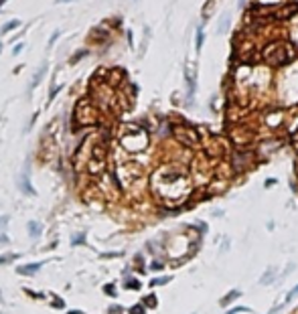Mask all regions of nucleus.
I'll return each mask as SVG.
<instances>
[{"label":"nucleus","mask_w":298,"mask_h":314,"mask_svg":"<svg viewBox=\"0 0 298 314\" xmlns=\"http://www.w3.org/2000/svg\"><path fill=\"white\" fill-rule=\"evenodd\" d=\"M41 268V264H32V266H22V268H18V272L20 274H32V272H36Z\"/></svg>","instance_id":"nucleus-10"},{"label":"nucleus","mask_w":298,"mask_h":314,"mask_svg":"<svg viewBox=\"0 0 298 314\" xmlns=\"http://www.w3.org/2000/svg\"><path fill=\"white\" fill-rule=\"evenodd\" d=\"M57 36H59V30H55V32L51 34V38H49V45H53V43L57 41Z\"/></svg>","instance_id":"nucleus-16"},{"label":"nucleus","mask_w":298,"mask_h":314,"mask_svg":"<svg viewBox=\"0 0 298 314\" xmlns=\"http://www.w3.org/2000/svg\"><path fill=\"white\" fill-rule=\"evenodd\" d=\"M172 134L174 138L182 144V146H187V148H197L201 144V138H199V132L187 124H182V126H174L172 128Z\"/></svg>","instance_id":"nucleus-6"},{"label":"nucleus","mask_w":298,"mask_h":314,"mask_svg":"<svg viewBox=\"0 0 298 314\" xmlns=\"http://www.w3.org/2000/svg\"><path fill=\"white\" fill-rule=\"evenodd\" d=\"M57 92H59V86H53V90H51V98H49V100H53V98L57 96Z\"/></svg>","instance_id":"nucleus-18"},{"label":"nucleus","mask_w":298,"mask_h":314,"mask_svg":"<svg viewBox=\"0 0 298 314\" xmlns=\"http://www.w3.org/2000/svg\"><path fill=\"white\" fill-rule=\"evenodd\" d=\"M201 47H203V32L199 30L197 32V49H201Z\"/></svg>","instance_id":"nucleus-14"},{"label":"nucleus","mask_w":298,"mask_h":314,"mask_svg":"<svg viewBox=\"0 0 298 314\" xmlns=\"http://www.w3.org/2000/svg\"><path fill=\"white\" fill-rule=\"evenodd\" d=\"M18 26H20V20H10L8 24L2 26V32L6 34V32H10V30H14V28H18Z\"/></svg>","instance_id":"nucleus-11"},{"label":"nucleus","mask_w":298,"mask_h":314,"mask_svg":"<svg viewBox=\"0 0 298 314\" xmlns=\"http://www.w3.org/2000/svg\"><path fill=\"white\" fill-rule=\"evenodd\" d=\"M84 55H86V51H80V53H78L76 57H73V59H71V63H78V61H80V59H82Z\"/></svg>","instance_id":"nucleus-15"},{"label":"nucleus","mask_w":298,"mask_h":314,"mask_svg":"<svg viewBox=\"0 0 298 314\" xmlns=\"http://www.w3.org/2000/svg\"><path fill=\"white\" fill-rule=\"evenodd\" d=\"M0 51H2V43H0Z\"/></svg>","instance_id":"nucleus-23"},{"label":"nucleus","mask_w":298,"mask_h":314,"mask_svg":"<svg viewBox=\"0 0 298 314\" xmlns=\"http://www.w3.org/2000/svg\"><path fill=\"white\" fill-rule=\"evenodd\" d=\"M272 274H274V268H272V270H270V272L266 274V278H262V280H260V282H262V284H270V282L274 280V276H272Z\"/></svg>","instance_id":"nucleus-12"},{"label":"nucleus","mask_w":298,"mask_h":314,"mask_svg":"<svg viewBox=\"0 0 298 314\" xmlns=\"http://www.w3.org/2000/svg\"><path fill=\"white\" fill-rule=\"evenodd\" d=\"M120 144L128 152H142L148 146V134L136 124H128L120 134Z\"/></svg>","instance_id":"nucleus-3"},{"label":"nucleus","mask_w":298,"mask_h":314,"mask_svg":"<svg viewBox=\"0 0 298 314\" xmlns=\"http://www.w3.org/2000/svg\"><path fill=\"white\" fill-rule=\"evenodd\" d=\"M20 51H22V45H16V47H14V51H12V53H14V55H18V53H20Z\"/></svg>","instance_id":"nucleus-20"},{"label":"nucleus","mask_w":298,"mask_h":314,"mask_svg":"<svg viewBox=\"0 0 298 314\" xmlns=\"http://www.w3.org/2000/svg\"><path fill=\"white\" fill-rule=\"evenodd\" d=\"M140 306H134L132 310H130V314H144V310H138Z\"/></svg>","instance_id":"nucleus-19"},{"label":"nucleus","mask_w":298,"mask_h":314,"mask_svg":"<svg viewBox=\"0 0 298 314\" xmlns=\"http://www.w3.org/2000/svg\"><path fill=\"white\" fill-rule=\"evenodd\" d=\"M187 184H189L187 174L180 170H174L172 166H164V168L156 170L152 176L154 190L164 199H178L182 190H187Z\"/></svg>","instance_id":"nucleus-1"},{"label":"nucleus","mask_w":298,"mask_h":314,"mask_svg":"<svg viewBox=\"0 0 298 314\" xmlns=\"http://www.w3.org/2000/svg\"><path fill=\"white\" fill-rule=\"evenodd\" d=\"M4 2H8V0H0V6H2V4H4Z\"/></svg>","instance_id":"nucleus-22"},{"label":"nucleus","mask_w":298,"mask_h":314,"mask_svg":"<svg viewBox=\"0 0 298 314\" xmlns=\"http://www.w3.org/2000/svg\"><path fill=\"white\" fill-rule=\"evenodd\" d=\"M296 166H298V158H296Z\"/></svg>","instance_id":"nucleus-24"},{"label":"nucleus","mask_w":298,"mask_h":314,"mask_svg":"<svg viewBox=\"0 0 298 314\" xmlns=\"http://www.w3.org/2000/svg\"><path fill=\"white\" fill-rule=\"evenodd\" d=\"M57 2L61 4V2H73V0H57Z\"/></svg>","instance_id":"nucleus-21"},{"label":"nucleus","mask_w":298,"mask_h":314,"mask_svg":"<svg viewBox=\"0 0 298 314\" xmlns=\"http://www.w3.org/2000/svg\"><path fill=\"white\" fill-rule=\"evenodd\" d=\"M252 138H254V132L244 128V126H238V128L232 130V140H234V144L238 148H246L252 142Z\"/></svg>","instance_id":"nucleus-7"},{"label":"nucleus","mask_w":298,"mask_h":314,"mask_svg":"<svg viewBox=\"0 0 298 314\" xmlns=\"http://www.w3.org/2000/svg\"><path fill=\"white\" fill-rule=\"evenodd\" d=\"M106 160H108V146H106V140H100L92 146V152H90V160H88L90 174L100 176L106 170Z\"/></svg>","instance_id":"nucleus-4"},{"label":"nucleus","mask_w":298,"mask_h":314,"mask_svg":"<svg viewBox=\"0 0 298 314\" xmlns=\"http://www.w3.org/2000/svg\"><path fill=\"white\" fill-rule=\"evenodd\" d=\"M28 227H30V231H32V235H36V233H39V225H36V223H30Z\"/></svg>","instance_id":"nucleus-17"},{"label":"nucleus","mask_w":298,"mask_h":314,"mask_svg":"<svg viewBox=\"0 0 298 314\" xmlns=\"http://www.w3.org/2000/svg\"><path fill=\"white\" fill-rule=\"evenodd\" d=\"M45 71H47V65H41V69L36 71V75L32 77V84H30V88H36L39 86V82L43 80V75H45Z\"/></svg>","instance_id":"nucleus-9"},{"label":"nucleus","mask_w":298,"mask_h":314,"mask_svg":"<svg viewBox=\"0 0 298 314\" xmlns=\"http://www.w3.org/2000/svg\"><path fill=\"white\" fill-rule=\"evenodd\" d=\"M262 57H264L272 67H280V65L290 63V61L296 57V49H294L290 43L274 41V43H270V45L264 47Z\"/></svg>","instance_id":"nucleus-2"},{"label":"nucleus","mask_w":298,"mask_h":314,"mask_svg":"<svg viewBox=\"0 0 298 314\" xmlns=\"http://www.w3.org/2000/svg\"><path fill=\"white\" fill-rule=\"evenodd\" d=\"M296 12H298V2H290V4L278 6V8L272 12L270 18H274V20H288V18H292Z\"/></svg>","instance_id":"nucleus-8"},{"label":"nucleus","mask_w":298,"mask_h":314,"mask_svg":"<svg viewBox=\"0 0 298 314\" xmlns=\"http://www.w3.org/2000/svg\"><path fill=\"white\" fill-rule=\"evenodd\" d=\"M238 296H240V292H234V294H230V296L223 298V300H221V304H228L230 300H234V298H238Z\"/></svg>","instance_id":"nucleus-13"},{"label":"nucleus","mask_w":298,"mask_h":314,"mask_svg":"<svg viewBox=\"0 0 298 314\" xmlns=\"http://www.w3.org/2000/svg\"><path fill=\"white\" fill-rule=\"evenodd\" d=\"M73 120H76V126H78V128L94 126V124L98 122V110H96V106H94L90 100H82V102L76 106V112H73Z\"/></svg>","instance_id":"nucleus-5"}]
</instances>
